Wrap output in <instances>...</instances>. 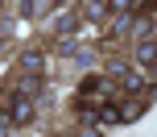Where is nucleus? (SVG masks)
Here are the masks:
<instances>
[{
	"label": "nucleus",
	"mask_w": 157,
	"mask_h": 137,
	"mask_svg": "<svg viewBox=\"0 0 157 137\" xmlns=\"http://www.w3.org/2000/svg\"><path fill=\"white\" fill-rule=\"evenodd\" d=\"M136 62H141V66H153L157 62V42H141V46H136Z\"/></svg>",
	"instance_id": "1"
},
{
	"label": "nucleus",
	"mask_w": 157,
	"mask_h": 137,
	"mask_svg": "<svg viewBox=\"0 0 157 137\" xmlns=\"http://www.w3.org/2000/svg\"><path fill=\"white\" fill-rule=\"evenodd\" d=\"M13 121H33V104H29V100H25V96H17V104H13Z\"/></svg>",
	"instance_id": "2"
},
{
	"label": "nucleus",
	"mask_w": 157,
	"mask_h": 137,
	"mask_svg": "<svg viewBox=\"0 0 157 137\" xmlns=\"http://www.w3.org/2000/svg\"><path fill=\"white\" fill-rule=\"evenodd\" d=\"M141 116V100H128L124 108H120V121H136Z\"/></svg>",
	"instance_id": "3"
},
{
	"label": "nucleus",
	"mask_w": 157,
	"mask_h": 137,
	"mask_svg": "<svg viewBox=\"0 0 157 137\" xmlns=\"http://www.w3.org/2000/svg\"><path fill=\"white\" fill-rule=\"evenodd\" d=\"M124 87H128V91H141V79H136V75H128V71H124Z\"/></svg>",
	"instance_id": "4"
}]
</instances>
